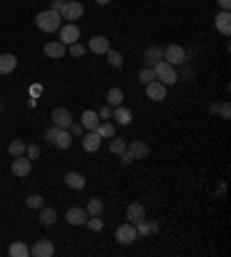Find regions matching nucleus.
Segmentation results:
<instances>
[{"instance_id": "nucleus-1", "label": "nucleus", "mask_w": 231, "mask_h": 257, "mask_svg": "<svg viewBox=\"0 0 231 257\" xmlns=\"http://www.w3.org/2000/svg\"><path fill=\"white\" fill-rule=\"evenodd\" d=\"M35 24L40 30H44V33H56V30H60V26H63V19H60L58 12H54V10H47V12H40L35 17Z\"/></svg>"}, {"instance_id": "nucleus-2", "label": "nucleus", "mask_w": 231, "mask_h": 257, "mask_svg": "<svg viewBox=\"0 0 231 257\" xmlns=\"http://www.w3.org/2000/svg\"><path fill=\"white\" fill-rule=\"evenodd\" d=\"M153 72H155V79L157 81H162L164 86H171L178 81V72L173 65H169L166 60H160L157 65H153Z\"/></svg>"}, {"instance_id": "nucleus-3", "label": "nucleus", "mask_w": 231, "mask_h": 257, "mask_svg": "<svg viewBox=\"0 0 231 257\" xmlns=\"http://www.w3.org/2000/svg\"><path fill=\"white\" fill-rule=\"evenodd\" d=\"M83 17V5L79 3V0H70V3H65L63 5V10H60V19H65V21H77V19Z\"/></svg>"}, {"instance_id": "nucleus-4", "label": "nucleus", "mask_w": 231, "mask_h": 257, "mask_svg": "<svg viewBox=\"0 0 231 257\" xmlns=\"http://www.w3.org/2000/svg\"><path fill=\"white\" fill-rule=\"evenodd\" d=\"M60 44H65V47H70V44L79 42V37H81V30H79L77 24H67V26H60Z\"/></svg>"}, {"instance_id": "nucleus-5", "label": "nucleus", "mask_w": 231, "mask_h": 257, "mask_svg": "<svg viewBox=\"0 0 231 257\" xmlns=\"http://www.w3.org/2000/svg\"><path fill=\"white\" fill-rule=\"evenodd\" d=\"M185 58H187V56H185V49L180 47V44H169V47L164 49V60L169 65H173V67L183 65Z\"/></svg>"}, {"instance_id": "nucleus-6", "label": "nucleus", "mask_w": 231, "mask_h": 257, "mask_svg": "<svg viewBox=\"0 0 231 257\" xmlns=\"http://www.w3.org/2000/svg\"><path fill=\"white\" fill-rule=\"evenodd\" d=\"M136 227L134 225H130V222H125V225H120L118 229H116V241L118 243H123V245H132L136 241Z\"/></svg>"}, {"instance_id": "nucleus-7", "label": "nucleus", "mask_w": 231, "mask_h": 257, "mask_svg": "<svg viewBox=\"0 0 231 257\" xmlns=\"http://www.w3.org/2000/svg\"><path fill=\"white\" fill-rule=\"evenodd\" d=\"M146 95H148L153 102L166 100V86L162 84V81H157V79H153L150 84H146Z\"/></svg>"}, {"instance_id": "nucleus-8", "label": "nucleus", "mask_w": 231, "mask_h": 257, "mask_svg": "<svg viewBox=\"0 0 231 257\" xmlns=\"http://www.w3.org/2000/svg\"><path fill=\"white\" fill-rule=\"evenodd\" d=\"M54 252H56V248H54V241L51 239H40L30 248V255L33 257H51Z\"/></svg>"}, {"instance_id": "nucleus-9", "label": "nucleus", "mask_w": 231, "mask_h": 257, "mask_svg": "<svg viewBox=\"0 0 231 257\" xmlns=\"http://www.w3.org/2000/svg\"><path fill=\"white\" fill-rule=\"evenodd\" d=\"M30 169H33V160H28V158H24V156L14 158V162H12V174L14 176L24 179V176L30 174Z\"/></svg>"}, {"instance_id": "nucleus-10", "label": "nucleus", "mask_w": 231, "mask_h": 257, "mask_svg": "<svg viewBox=\"0 0 231 257\" xmlns=\"http://www.w3.org/2000/svg\"><path fill=\"white\" fill-rule=\"evenodd\" d=\"M125 151L132 156V160H141V158H146L150 153V146L146 142H139V139H136V142L127 144V149Z\"/></svg>"}, {"instance_id": "nucleus-11", "label": "nucleus", "mask_w": 231, "mask_h": 257, "mask_svg": "<svg viewBox=\"0 0 231 257\" xmlns=\"http://www.w3.org/2000/svg\"><path fill=\"white\" fill-rule=\"evenodd\" d=\"M215 28H217V33H222L224 37H229L231 35V14L222 10V12L215 17Z\"/></svg>"}, {"instance_id": "nucleus-12", "label": "nucleus", "mask_w": 231, "mask_h": 257, "mask_svg": "<svg viewBox=\"0 0 231 257\" xmlns=\"http://www.w3.org/2000/svg\"><path fill=\"white\" fill-rule=\"evenodd\" d=\"M143 60H146V65L148 67L157 65L160 60H164V49L162 47H148L146 51H143Z\"/></svg>"}, {"instance_id": "nucleus-13", "label": "nucleus", "mask_w": 231, "mask_h": 257, "mask_svg": "<svg viewBox=\"0 0 231 257\" xmlns=\"http://www.w3.org/2000/svg\"><path fill=\"white\" fill-rule=\"evenodd\" d=\"M88 49L93 51V54H100V56H104L109 51V40L104 35H95V37H90V42H88Z\"/></svg>"}, {"instance_id": "nucleus-14", "label": "nucleus", "mask_w": 231, "mask_h": 257, "mask_svg": "<svg viewBox=\"0 0 231 257\" xmlns=\"http://www.w3.org/2000/svg\"><path fill=\"white\" fill-rule=\"evenodd\" d=\"M100 144H102V137L95 130H88V135H83V151L86 153H95L100 149Z\"/></svg>"}, {"instance_id": "nucleus-15", "label": "nucleus", "mask_w": 231, "mask_h": 257, "mask_svg": "<svg viewBox=\"0 0 231 257\" xmlns=\"http://www.w3.org/2000/svg\"><path fill=\"white\" fill-rule=\"evenodd\" d=\"M51 118H54V125L56 127H70L72 125V111H67L65 107H58V109H56Z\"/></svg>"}, {"instance_id": "nucleus-16", "label": "nucleus", "mask_w": 231, "mask_h": 257, "mask_svg": "<svg viewBox=\"0 0 231 257\" xmlns=\"http://www.w3.org/2000/svg\"><path fill=\"white\" fill-rule=\"evenodd\" d=\"M88 220V211L81 209V206H74V209L67 211V222L70 225H86Z\"/></svg>"}, {"instance_id": "nucleus-17", "label": "nucleus", "mask_w": 231, "mask_h": 257, "mask_svg": "<svg viewBox=\"0 0 231 257\" xmlns=\"http://www.w3.org/2000/svg\"><path fill=\"white\" fill-rule=\"evenodd\" d=\"M65 186H70L72 190H83V188H86V176L79 172H67L65 174Z\"/></svg>"}, {"instance_id": "nucleus-18", "label": "nucleus", "mask_w": 231, "mask_h": 257, "mask_svg": "<svg viewBox=\"0 0 231 257\" xmlns=\"http://www.w3.org/2000/svg\"><path fill=\"white\" fill-rule=\"evenodd\" d=\"M19 60L17 56L12 54H0V74H12L14 70H17Z\"/></svg>"}, {"instance_id": "nucleus-19", "label": "nucleus", "mask_w": 231, "mask_h": 257, "mask_svg": "<svg viewBox=\"0 0 231 257\" xmlns=\"http://www.w3.org/2000/svg\"><path fill=\"white\" fill-rule=\"evenodd\" d=\"M100 116H97V111H93V109H86L81 114V125L83 130H95L97 125H100Z\"/></svg>"}, {"instance_id": "nucleus-20", "label": "nucleus", "mask_w": 231, "mask_h": 257, "mask_svg": "<svg viewBox=\"0 0 231 257\" xmlns=\"http://www.w3.org/2000/svg\"><path fill=\"white\" fill-rule=\"evenodd\" d=\"M51 144H54L56 149L65 151V149H70L72 146V135L67 130H63V127H58V132H56V137H54V142Z\"/></svg>"}, {"instance_id": "nucleus-21", "label": "nucleus", "mask_w": 231, "mask_h": 257, "mask_svg": "<svg viewBox=\"0 0 231 257\" xmlns=\"http://www.w3.org/2000/svg\"><path fill=\"white\" fill-rule=\"evenodd\" d=\"M111 118H116V123H118V125H130V123H132V111L127 107H123V104H118V107L113 109Z\"/></svg>"}, {"instance_id": "nucleus-22", "label": "nucleus", "mask_w": 231, "mask_h": 257, "mask_svg": "<svg viewBox=\"0 0 231 257\" xmlns=\"http://www.w3.org/2000/svg\"><path fill=\"white\" fill-rule=\"evenodd\" d=\"M146 218V209L143 204H130L127 206V222H139Z\"/></svg>"}, {"instance_id": "nucleus-23", "label": "nucleus", "mask_w": 231, "mask_h": 257, "mask_svg": "<svg viewBox=\"0 0 231 257\" xmlns=\"http://www.w3.org/2000/svg\"><path fill=\"white\" fill-rule=\"evenodd\" d=\"M56 220H58V213H56V209H51V206H42V209H40V222H42V225L51 227Z\"/></svg>"}, {"instance_id": "nucleus-24", "label": "nucleus", "mask_w": 231, "mask_h": 257, "mask_svg": "<svg viewBox=\"0 0 231 257\" xmlns=\"http://www.w3.org/2000/svg\"><path fill=\"white\" fill-rule=\"evenodd\" d=\"M44 54L51 56V58H63V56H65V44H60V42H49L47 47H44Z\"/></svg>"}, {"instance_id": "nucleus-25", "label": "nucleus", "mask_w": 231, "mask_h": 257, "mask_svg": "<svg viewBox=\"0 0 231 257\" xmlns=\"http://www.w3.org/2000/svg\"><path fill=\"white\" fill-rule=\"evenodd\" d=\"M10 255L12 257H30V248L24 243V241H14L10 245Z\"/></svg>"}, {"instance_id": "nucleus-26", "label": "nucleus", "mask_w": 231, "mask_h": 257, "mask_svg": "<svg viewBox=\"0 0 231 257\" xmlns=\"http://www.w3.org/2000/svg\"><path fill=\"white\" fill-rule=\"evenodd\" d=\"M155 232H157V222H146V218L136 222V234L146 236V234H155Z\"/></svg>"}, {"instance_id": "nucleus-27", "label": "nucleus", "mask_w": 231, "mask_h": 257, "mask_svg": "<svg viewBox=\"0 0 231 257\" xmlns=\"http://www.w3.org/2000/svg\"><path fill=\"white\" fill-rule=\"evenodd\" d=\"M88 215H100L102 211H104V204H102V199L100 197H93V199H88Z\"/></svg>"}, {"instance_id": "nucleus-28", "label": "nucleus", "mask_w": 231, "mask_h": 257, "mask_svg": "<svg viewBox=\"0 0 231 257\" xmlns=\"http://www.w3.org/2000/svg\"><path fill=\"white\" fill-rule=\"evenodd\" d=\"M7 151H10V156H12V158H19V156H24V153H26V144L21 142V139H14V142L10 144V149H7Z\"/></svg>"}, {"instance_id": "nucleus-29", "label": "nucleus", "mask_w": 231, "mask_h": 257, "mask_svg": "<svg viewBox=\"0 0 231 257\" xmlns=\"http://www.w3.org/2000/svg\"><path fill=\"white\" fill-rule=\"evenodd\" d=\"M107 60L111 67H120L123 65V54L120 51H116V49H109L107 51Z\"/></svg>"}, {"instance_id": "nucleus-30", "label": "nucleus", "mask_w": 231, "mask_h": 257, "mask_svg": "<svg viewBox=\"0 0 231 257\" xmlns=\"http://www.w3.org/2000/svg\"><path fill=\"white\" fill-rule=\"evenodd\" d=\"M107 102L109 104H113V107H118V104H123V90L120 88H111L107 95Z\"/></svg>"}, {"instance_id": "nucleus-31", "label": "nucleus", "mask_w": 231, "mask_h": 257, "mask_svg": "<svg viewBox=\"0 0 231 257\" xmlns=\"http://www.w3.org/2000/svg\"><path fill=\"white\" fill-rule=\"evenodd\" d=\"M95 132L100 137H113V135H116V127H113L111 123H100V125L95 127Z\"/></svg>"}, {"instance_id": "nucleus-32", "label": "nucleus", "mask_w": 231, "mask_h": 257, "mask_svg": "<svg viewBox=\"0 0 231 257\" xmlns=\"http://www.w3.org/2000/svg\"><path fill=\"white\" fill-rule=\"evenodd\" d=\"M86 225H88V229H93V232H102V227H104V222H102L100 215H90L88 220H86Z\"/></svg>"}, {"instance_id": "nucleus-33", "label": "nucleus", "mask_w": 231, "mask_h": 257, "mask_svg": "<svg viewBox=\"0 0 231 257\" xmlns=\"http://www.w3.org/2000/svg\"><path fill=\"white\" fill-rule=\"evenodd\" d=\"M42 204H44V199H42L40 195H30V197L26 199V206H28V209H35V211L42 209Z\"/></svg>"}, {"instance_id": "nucleus-34", "label": "nucleus", "mask_w": 231, "mask_h": 257, "mask_svg": "<svg viewBox=\"0 0 231 257\" xmlns=\"http://www.w3.org/2000/svg\"><path fill=\"white\" fill-rule=\"evenodd\" d=\"M153 79H155L153 67H143V70L139 72V81H141V84H150Z\"/></svg>"}, {"instance_id": "nucleus-35", "label": "nucleus", "mask_w": 231, "mask_h": 257, "mask_svg": "<svg viewBox=\"0 0 231 257\" xmlns=\"http://www.w3.org/2000/svg\"><path fill=\"white\" fill-rule=\"evenodd\" d=\"M125 149H127V144H125V139H113L111 146H109V151H111V153H116V156H120V153H123Z\"/></svg>"}, {"instance_id": "nucleus-36", "label": "nucleus", "mask_w": 231, "mask_h": 257, "mask_svg": "<svg viewBox=\"0 0 231 257\" xmlns=\"http://www.w3.org/2000/svg\"><path fill=\"white\" fill-rule=\"evenodd\" d=\"M26 158H28V160H37V158H40V146H37V144L26 146Z\"/></svg>"}, {"instance_id": "nucleus-37", "label": "nucleus", "mask_w": 231, "mask_h": 257, "mask_svg": "<svg viewBox=\"0 0 231 257\" xmlns=\"http://www.w3.org/2000/svg\"><path fill=\"white\" fill-rule=\"evenodd\" d=\"M83 54H86V47H83V44H79V42L70 44V56H74V58H81Z\"/></svg>"}, {"instance_id": "nucleus-38", "label": "nucleus", "mask_w": 231, "mask_h": 257, "mask_svg": "<svg viewBox=\"0 0 231 257\" xmlns=\"http://www.w3.org/2000/svg\"><path fill=\"white\" fill-rule=\"evenodd\" d=\"M70 135H74V137H83V125H81V123H72V125H70Z\"/></svg>"}, {"instance_id": "nucleus-39", "label": "nucleus", "mask_w": 231, "mask_h": 257, "mask_svg": "<svg viewBox=\"0 0 231 257\" xmlns=\"http://www.w3.org/2000/svg\"><path fill=\"white\" fill-rule=\"evenodd\" d=\"M111 114H113V109L109 107V104H107V107H102L100 111H97V116H100V118H104V120H109V118H111Z\"/></svg>"}, {"instance_id": "nucleus-40", "label": "nucleus", "mask_w": 231, "mask_h": 257, "mask_svg": "<svg viewBox=\"0 0 231 257\" xmlns=\"http://www.w3.org/2000/svg\"><path fill=\"white\" fill-rule=\"evenodd\" d=\"M229 102H224V104H219V111H217V114L219 116H222V118H231V111H229Z\"/></svg>"}, {"instance_id": "nucleus-41", "label": "nucleus", "mask_w": 231, "mask_h": 257, "mask_svg": "<svg viewBox=\"0 0 231 257\" xmlns=\"http://www.w3.org/2000/svg\"><path fill=\"white\" fill-rule=\"evenodd\" d=\"M56 132H58V127H49L47 132H44V139L47 142H54V137H56Z\"/></svg>"}, {"instance_id": "nucleus-42", "label": "nucleus", "mask_w": 231, "mask_h": 257, "mask_svg": "<svg viewBox=\"0 0 231 257\" xmlns=\"http://www.w3.org/2000/svg\"><path fill=\"white\" fill-rule=\"evenodd\" d=\"M63 5H65V0H54V7H51V10L60 14V10H63Z\"/></svg>"}, {"instance_id": "nucleus-43", "label": "nucleus", "mask_w": 231, "mask_h": 257, "mask_svg": "<svg viewBox=\"0 0 231 257\" xmlns=\"http://www.w3.org/2000/svg\"><path fill=\"white\" fill-rule=\"evenodd\" d=\"M217 5L222 7L224 12H229V10H231V0H217Z\"/></svg>"}, {"instance_id": "nucleus-44", "label": "nucleus", "mask_w": 231, "mask_h": 257, "mask_svg": "<svg viewBox=\"0 0 231 257\" xmlns=\"http://www.w3.org/2000/svg\"><path fill=\"white\" fill-rule=\"evenodd\" d=\"M120 160H123V165H130V162H132V156L127 153V151H123V153H120Z\"/></svg>"}, {"instance_id": "nucleus-45", "label": "nucleus", "mask_w": 231, "mask_h": 257, "mask_svg": "<svg viewBox=\"0 0 231 257\" xmlns=\"http://www.w3.org/2000/svg\"><path fill=\"white\" fill-rule=\"evenodd\" d=\"M95 3H97V5H107L109 0H95Z\"/></svg>"}]
</instances>
